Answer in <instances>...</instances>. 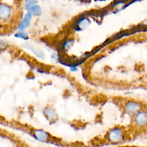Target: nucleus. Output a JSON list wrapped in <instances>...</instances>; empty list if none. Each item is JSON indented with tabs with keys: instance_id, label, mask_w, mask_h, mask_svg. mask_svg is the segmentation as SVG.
<instances>
[{
	"instance_id": "nucleus-1",
	"label": "nucleus",
	"mask_w": 147,
	"mask_h": 147,
	"mask_svg": "<svg viewBox=\"0 0 147 147\" xmlns=\"http://www.w3.org/2000/svg\"><path fill=\"white\" fill-rule=\"evenodd\" d=\"M133 122L135 126L139 129L147 128V110L142 109L134 115Z\"/></svg>"
},
{
	"instance_id": "nucleus-2",
	"label": "nucleus",
	"mask_w": 147,
	"mask_h": 147,
	"mask_svg": "<svg viewBox=\"0 0 147 147\" xmlns=\"http://www.w3.org/2000/svg\"><path fill=\"white\" fill-rule=\"evenodd\" d=\"M143 105L138 101L129 100L125 105V110L128 113L134 115L143 109Z\"/></svg>"
},
{
	"instance_id": "nucleus-3",
	"label": "nucleus",
	"mask_w": 147,
	"mask_h": 147,
	"mask_svg": "<svg viewBox=\"0 0 147 147\" xmlns=\"http://www.w3.org/2000/svg\"><path fill=\"white\" fill-rule=\"evenodd\" d=\"M108 137L113 142H119L123 139L124 133L120 128H114L110 131Z\"/></svg>"
},
{
	"instance_id": "nucleus-4",
	"label": "nucleus",
	"mask_w": 147,
	"mask_h": 147,
	"mask_svg": "<svg viewBox=\"0 0 147 147\" xmlns=\"http://www.w3.org/2000/svg\"><path fill=\"white\" fill-rule=\"evenodd\" d=\"M10 14V8L6 5H1V17L2 19H7Z\"/></svg>"
},
{
	"instance_id": "nucleus-5",
	"label": "nucleus",
	"mask_w": 147,
	"mask_h": 147,
	"mask_svg": "<svg viewBox=\"0 0 147 147\" xmlns=\"http://www.w3.org/2000/svg\"><path fill=\"white\" fill-rule=\"evenodd\" d=\"M29 11L31 13H36V14H39L40 13V9L38 6H32L29 9Z\"/></svg>"
},
{
	"instance_id": "nucleus-6",
	"label": "nucleus",
	"mask_w": 147,
	"mask_h": 147,
	"mask_svg": "<svg viewBox=\"0 0 147 147\" xmlns=\"http://www.w3.org/2000/svg\"><path fill=\"white\" fill-rule=\"evenodd\" d=\"M36 134L37 136L38 139H40L42 140L45 139L46 137L45 133L42 131H37V133H36Z\"/></svg>"
},
{
	"instance_id": "nucleus-7",
	"label": "nucleus",
	"mask_w": 147,
	"mask_h": 147,
	"mask_svg": "<svg viewBox=\"0 0 147 147\" xmlns=\"http://www.w3.org/2000/svg\"><path fill=\"white\" fill-rule=\"evenodd\" d=\"M30 18V15L28 14V15L26 16V17L25 18L24 20L23 21V22H22V27H25L26 26H27L28 23L29 22Z\"/></svg>"
}]
</instances>
